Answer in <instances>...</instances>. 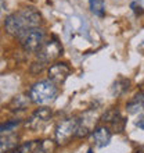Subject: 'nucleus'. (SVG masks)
Here are the masks:
<instances>
[{"label":"nucleus","instance_id":"obj_1","mask_svg":"<svg viewBox=\"0 0 144 153\" xmlns=\"http://www.w3.org/2000/svg\"><path fill=\"white\" fill-rule=\"evenodd\" d=\"M42 22L40 13L33 7H25L6 17L4 29L8 35L18 38L31 28H37Z\"/></svg>","mask_w":144,"mask_h":153},{"label":"nucleus","instance_id":"obj_2","mask_svg":"<svg viewBox=\"0 0 144 153\" xmlns=\"http://www.w3.org/2000/svg\"><path fill=\"white\" fill-rule=\"evenodd\" d=\"M58 95V85L50 79H42L32 85L29 89V97L32 103L37 106H46L51 103Z\"/></svg>","mask_w":144,"mask_h":153},{"label":"nucleus","instance_id":"obj_3","mask_svg":"<svg viewBox=\"0 0 144 153\" xmlns=\"http://www.w3.org/2000/svg\"><path fill=\"white\" fill-rule=\"evenodd\" d=\"M17 39L20 40V45L25 52L37 53L46 43V33L43 29L37 27V28H31L28 31H25Z\"/></svg>","mask_w":144,"mask_h":153},{"label":"nucleus","instance_id":"obj_4","mask_svg":"<svg viewBox=\"0 0 144 153\" xmlns=\"http://www.w3.org/2000/svg\"><path fill=\"white\" fill-rule=\"evenodd\" d=\"M78 127H79V117H68L61 120L56 125L54 131L57 145H67L68 142H71L72 138H75L78 134Z\"/></svg>","mask_w":144,"mask_h":153},{"label":"nucleus","instance_id":"obj_5","mask_svg":"<svg viewBox=\"0 0 144 153\" xmlns=\"http://www.w3.org/2000/svg\"><path fill=\"white\" fill-rule=\"evenodd\" d=\"M36 54H37V60L44 63V64H47V63L57 60L62 54V46L56 38H53L50 40H46L43 48L40 49Z\"/></svg>","mask_w":144,"mask_h":153},{"label":"nucleus","instance_id":"obj_6","mask_svg":"<svg viewBox=\"0 0 144 153\" xmlns=\"http://www.w3.org/2000/svg\"><path fill=\"white\" fill-rule=\"evenodd\" d=\"M51 116H53L51 109H48L46 106L39 107V109H36L35 111L26 118L25 127L28 129H31V131H37V129L43 128L44 125L47 124V121L51 118Z\"/></svg>","mask_w":144,"mask_h":153},{"label":"nucleus","instance_id":"obj_7","mask_svg":"<svg viewBox=\"0 0 144 153\" xmlns=\"http://www.w3.org/2000/svg\"><path fill=\"white\" fill-rule=\"evenodd\" d=\"M69 73H71L69 67L65 63H61V61H57V63L51 64L47 70L48 79L51 81V82H54L56 85L64 84L65 79L68 78Z\"/></svg>","mask_w":144,"mask_h":153},{"label":"nucleus","instance_id":"obj_8","mask_svg":"<svg viewBox=\"0 0 144 153\" xmlns=\"http://www.w3.org/2000/svg\"><path fill=\"white\" fill-rule=\"evenodd\" d=\"M111 137H112V132L111 129L105 127V125H100V127H96L94 131L92 132V138H93V142L97 148H104L111 141Z\"/></svg>","mask_w":144,"mask_h":153},{"label":"nucleus","instance_id":"obj_9","mask_svg":"<svg viewBox=\"0 0 144 153\" xmlns=\"http://www.w3.org/2000/svg\"><path fill=\"white\" fill-rule=\"evenodd\" d=\"M126 111L129 114H139L144 111V93L139 92L126 103Z\"/></svg>","mask_w":144,"mask_h":153},{"label":"nucleus","instance_id":"obj_10","mask_svg":"<svg viewBox=\"0 0 144 153\" xmlns=\"http://www.w3.org/2000/svg\"><path fill=\"white\" fill-rule=\"evenodd\" d=\"M17 146H20L18 145V137H17V134L10 132V134H6V137L1 135V142H0V152L1 153L12 152Z\"/></svg>","mask_w":144,"mask_h":153},{"label":"nucleus","instance_id":"obj_11","mask_svg":"<svg viewBox=\"0 0 144 153\" xmlns=\"http://www.w3.org/2000/svg\"><path fill=\"white\" fill-rule=\"evenodd\" d=\"M57 148V142L51 139H43L39 141V145L36 148L35 153H54Z\"/></svg>","mask_w":144,"mask_h":153},{"label":"nucleus","instance_id":"obj_12","mask_svg":"<svg viewBox=\"0 0 144 153\" xmlns=\"http://www.w3.org/2000/svg\"><path fill=\"white\" fill-rule=\"evenodd\" d=\"M90 10L94 16L104 17L105 16V1L104 0H89Z\"/></svg>","mask_w":144,"mask_h":153},{"label":"nucleus","instance_id":"obj_13","mask_svg":"<svg viewBox=\"0 0 144 153\" xmlns=\"http://www.w3.org/2000/svg\"><path fill=\"white\" fill-rule=\"evenodd\" d=\"M29 103H32V100H31L29 95H28V97L24 96V95H18V96H15L11 100L10 106H11V107H14V109H17V110H24L25 107H28Z\"/></svg>","mask_w":144,"mask_h":153},{"label":"nucleus","instance_id":"obj_14","mask_svg":"<svg viewBox=\"0 0 144 153\" xmlns=\"http://www.w3.org/2000/svg\"><path fill=\"white\" fill-rule=\"evenodd\" d=\"M37 145H39V141L25 142V143H22V145L17 146L15 149L12 150V152H10V153H35Z\"/></svg>","mask_w":144,"mask_h":153},{"label":"nucleus","instance_id":"obj_15","mask_svg":"<svg viewBox=\"0 0 144 153\" xmlns=\"http://www.w3.org/2000/svg\"><path fill=\"white\" fill-rule=\"evenodd\" d=\"M119 117H120L119 110L115 109V107H112V109H108L107 111L101 116V121H103V123H108V124H112V123H115Z\"/></svg>","mask_w":144,"mask_h":153},{"label":"nucleus","instance_id":"obj_16","mask_svg":"<svg viewBox=\"0 0 144 153\" xmlns=\"http://www.w3.org/2000/svg\"><path fill=\"white\" fill-rule=\"evenodd\" d=\"M18 124H20V120H10V121H7V123L1 124V128H0V131H1V135L12 132V131H14V129L18 127Z\"/></svg>","mask_w":144,"mask_h":153},{"label":"nucleus","instance_id":"obj_17","mask_svg":"<svg viewBox=\"0 0 144 153\" xmlns=\"http://www.w3.org/2000/svg\"><path fill=\"white\" fill-rule=\"evenodd\" d=\"M136 125L139 127V128L144 129V114H143V116H140V117H139V118L136 120Z\"/></svg>","mask_w":144,"mask_h":153},{"label":"nucleus","instance_id":"obj_18","mask_svg":"<svg viewBox=\"0 0 144 153\" xmlns=\"http://www.w3.org/2000/svg\"><path fill=\"white\" fill-rule=\"evenodd\" d=\"M87 153H94V150H93V149H92V148H90V149H89V150H87Z\"/></svg>","mask_w":144,"mask_h":153}]
</instances>
